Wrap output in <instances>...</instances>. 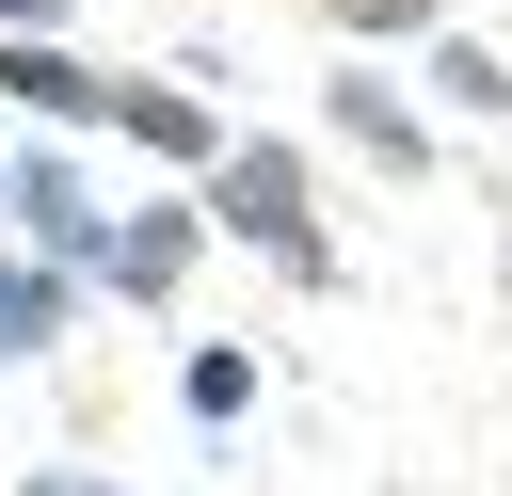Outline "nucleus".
<instances>
[{"label": "nucleus", "mask_w": 512, "mask_h": 496, "mask_svg": "<svg viewBox=\"0 0 512 496\" xmlns=\"http://www.w3.org/2000/svg\"><path fill=\"white\" fill-rule=\"evenodd\" d=\"M208 224H224V240H256L288 288H320V272H336V240H320V208H304V160H288V144H224Z\"/></svg>", "instance_id": "obj_1"}, {"label": "nucleus", "mask_w": 512, "mask_h": 496, "mask_svg": "<svg viewBox=\"0 0 512 496\" xmlns=\"http://www.w3.org/2000/svg\"><path fill=\"white\" fill-rule=\"evenodd\" d=\"M208 240H224V224H208V192H160V208H128V224H112V256H96V288H128V304H160V288H176V272L208 256Z\"/></svg>", "instance_id": "obj_2"}, {"label": "nucleus", "mask_w": 512, "mask_h": 496, "mask_svg": "<svg viewBox=\"0 0 512 496\" xmlns=\"http://www.w3.org/2000/svg\"><path fill=\"white\" fill-rule=\"evenodd\" d=\"M16 224H32V256H48V272H96V256H112V208H96V192H80V160H48V144L16 160Z\"/></svg>", "instance_id": "obj_3"}, {"label": "nucleus", "mask_w": 512, "mask_h": 496, "mask_svg": "<svg viewBox=\"0 0 512 496\" xmlns=\"http://www.w3.org/2000/svg\"><path fill=\"white\" fill-rule=\"evenodd\" d=\"M0 96L48 112V128H112V80H96L80 48H48V32H0Z\"/></svg>", "instance_id": "obj_4"}, {"label": "nucleus", "mask_w": 512, "mask_h": 496, "mask_svg": "<svg viewBox=\"0 0 512 496\" xmlns=\"http://www.w3.org/2000/svg\"><path fill=\"white\" fill-rule=\"evenodd\" d=\"M112 128L176 176H224V112H192V80H112Z\"/></svg>", "instance_id": "obj_5"}, {"label": "nucleus", "mask_w": 512, "mask_h": 496, "mask_svg": "<svg viewBox=\"0 0 512 496\" xmlns=\"http://www.w3.org/2000/svg\"><path fill=\"white\" fill-rule=\"evenodd\" d=\"M320 112H336V144H368L384 176H416V160H432V128L400 112V80H368V64H336V80H320Z\"/></svg>", "instance_id": "obj_6"}, {"label": "nucleus", "mask_w": 512, "mask_h": 496, "mask_svg": "<svg viewBox=\"0 0 512 496\" xmlns=\"http://www.w3.org/2000/svg\"><path fill=\"white\" fill-rule=\"evenodd\" d=\"M64 304H80V272H48V256H0V368H32V352L64 336Z\"/></svg>", "instance_id": "obj_7"}, {"label": "nucleus", "mask_w": 512, "mask_h": 496, "mask_svg": "<svg viewBox=\"0 0 512 496\" xmlns=\"http://www.w3.org/2000/svg\"><path fill=\"white\" fill-rule=\"evenodd\" d=\"M176 400H192V416H208V432H224V416H240V400H256V352H224V336H208V352H192V368H176Z\"/></svg>", "instance_id": "obj_8"}, {"label": "nucleus", "mask_w": 512, "mask_h": 496, "mask_svg": "<svg viewBox=\"0 0 512 496\" xmlns=\"http://www.w3.org/2000/svg\"><path fill=\"white\" fill-rule=\"evenodd\" d=\"M432 80H448V96H464V112H496V128H512V64H480V48H464V32H432Z\"/></svg>", "instance_id": "obj_9"}, {"label": "nucleus", "mask_w": 512, "mask_h": 496, "mask_svg": "<svg viewBox=\"0 0 512 496\" xmlns=\"http://www.w3.org/2000/svg\"><path fill=\"white\" fill-rule=\"evenodd\" d=\"M336 16H352V32H368V48H384V32H448V16H432V0H336Z\"/></svg>", "instance_id": "obj_10"}, {"label": "nucleus", "mask_w": 512, "mask_h": 496, "mask_svg": "<svg viewBox=\"0 0 512 496\" xmlns=\"http://www.w3.org/2000/svg\"><path fill=\"white\" fill-rule=\"evenodd\" d=\"M0 32H64V0H0Z\"/></svg>", "instance_id": "obj_11"}, {"label": "nucleus", "mask_w": 512, "mask_h": 496, "mask_svg": "<svg viewBox=\"0 0 512 496\" xmlns=\"http://www.w3.org/2000/svg\"><path fill=\"white\" fill-rule=\"evenodd\" d=\"M16 496H112V480H64V464H48V480H16Z\"/></svg>", "instance_id": "obj_12"}, {"label": "nucleus", "mask_w": 512, "mask_h": 496, "mask_svg": "<svg viewBox=\"0 0 512 496\" xmlns=\"http://www.w3.org/2000/svg\"><path fill=\"white\" fill-rule=\"evenodd\" d=\"M0 224H16V160H0Z\"/></svg>", "instance_id": "obj_13"}, {"label": "nucleus", "mask_w": 512, "mask_h": 496, "mask_svg": "<svg viewBox=\"0 0 512 496\" xmlns=\"http://www.w3.org/2000/svg\"><path fill=\"white\" fill-rule=\"evenodd\" d=\"M0 496H16V480H0Z\"/></svg>", "instance_id": "obj_14"}]
</instances>
